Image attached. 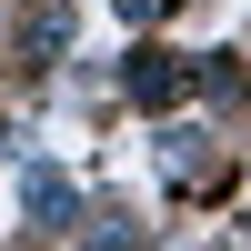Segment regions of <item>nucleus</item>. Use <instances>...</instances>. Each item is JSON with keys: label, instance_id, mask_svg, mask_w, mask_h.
I'll return each instance as SVG.
<instances>
[{"label": "nucleus", "instance_id": "nucleus-5", "mask_svg": "<svg viewBox=\"0 0 251 251\" xmlns=\"http://www.w3.org/2000/svg\"><path fill=\"white\" fill-rule=\"evenodd\" d=\"M60 40H71V20H60V10H40L30 30H20V50H60Z\"/></svg>", "mask_w": 251, "mask_h": 251}, {"label": "nucleus", "instance_id": "nucleus-3", "mask_svg": "<svg viewBox=\"0 0 251 251\" xmlns=\"http://www.w3.org/2000/svg\"><path fill=\"white\" fill-rule=\"evenodd\" d=\"M161 171H171V181H211V141H201V131H171V141H161Z\"/></svg>", "mask_w": 251, "mask_h": 251}, {"label": "nucleus", "instance_id": "nucleus-6", "mask_svg": "<svg viewBox=\"0 0 251 251\" xmlns=\"http://www.w3.org/2000/svg\"><path fill=\"white\" fill-rule=\"evenodd\" d=\"M121 10H131V20H151V10H161V0H121Z\"/></svg>", "mask_w": 251, "mask_h": 251}, {"label": "nucleus", "instance_id": "nucleus-1", "mask_svg": "<svg viewBox=\"0 0 251 251\" xmlns=\"http://www.w3.org/2000/svg\"><path fill=\"white\" fill-rule=\"evenodd\" d=\"M181 91H191V60H161V50L131 60V100H151V111H161V100H181Z\"/></svg>", "mask_w": 251, "mask_h": 251}, {"label": "nucleus", "instance_id": "nucleus-2", "mask_svg": "<svg viewBox=\"0 0 251 251\" xmlns=\"http://www.w3.org/2000/svg\"><path fill=\"white\" fill-rule=\"evenodd\" d=\"M20 211L30 221H71V181L60 171H20Z\"/></svg>", "mask_w": 251, "mask_h": 251}, {"label": "nucleus", "instance_id": "nucleus-4", "mask_svg": "<svg viewBox=\"0 0 251 251\" xmlns=\"http://www.w3.org/2000/svg\"><path fill=\"white\" fill-rule=\"evenodd\" d=\"M91 251H141V221H121V211H100V221H91Z\"/></svg>", "mask_w": 251, "mask_h": 251}]
</instances>
